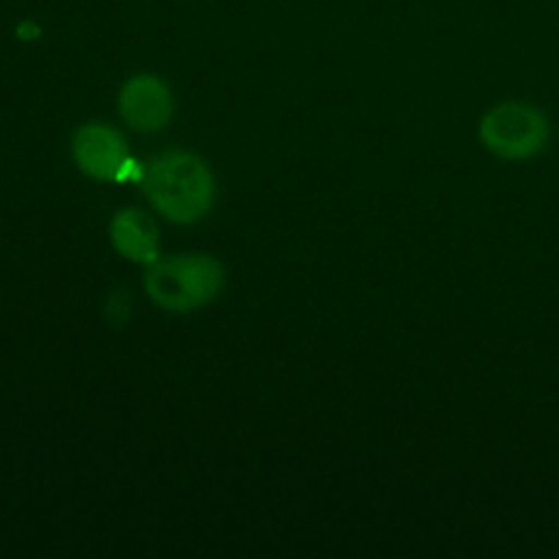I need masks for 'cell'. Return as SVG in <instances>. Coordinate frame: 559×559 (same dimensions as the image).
Segmentation results:
<instances>
[{
  "mask_svg": "<svg viewBox=\"0 0 559 559\" xmlns=\"http://www.w3.org/2000/svg\"><path fill=\"white\" fill-rule=\"evenodd\" d=\"M175 109L168 83L153 72H138L129 76L118 92V111L122 120L140 131L155 133L170 122Z\"/></svg>",
  "mask_w": 559,
  "mask_h": 559,
  "instance_id": "cell-5",
  "label": "cell"
},
{
  "mask_svg": "<svg viewBox=\"0 0 559 559\" xmlns=\"http://www.w3.org/2000/svg\"><path fill=\"white\" fill-rule=\"evenodd\" d=\"M483 146L500 159L522 162L537 155L550 140L546 114L522 100H504L491 107L478 124Z\"/></svg>",
  "mask_w": 559,
  "mask_h": 559,
  "instance_id": "cell-3",
  "label": "cell"
},
{
  "mask_svg": "<svg viewBox=\"0 0 559 559\" xmlns=\"http://www.w3.org/2000/svg\"><path fill=\"white\" fill-rule=\"evenodd\" d=\"M225 271L214 255L175 253L146 264L144 293L166 312H192L223 288Z\"/></svg>",
  "mask_w": 559,
  "mask_h": 559,
  "instance_id": "cell-2",
  "label": "cell"
},
{
  "mask_svg": "<svg viewBox=\"0 0 559 559\" xmlns=\"http://www.w3.org/2000/svg\"><path fill=\"white\" fill-rule=\"evenodd\" d=\"M114 249L138 264H151L159 258V234L155 221L138 207H122L109 223Z\"/></svg>",
  "mask_w": 559,
  "mask_h": 559,
  "instance_id": "cell-6",
  "label": "cell"
},
{
  "mask_svg": "<svg viewBox=\"0 0 559 559\" xmlns=\"http://www.w3.org/2000/svg\"><path fill=\"white\" fill-rule=\"evenodd\" d=\"M142 188L151 205L170 223L192 225L214 205L216 183L210 166L192 151L168 148L144 168Z\"/></svg>",
  "mask_w": 559,
  "mask_h": 559,
  "instance_id": "cell-1",
  "label": "cell"
},
{
  "mask_svg": "<svg viewBox=\"0 0 559 559\" xmlns=\"http://www.w3.org/2000/svg\"><path fill=\"white\" fill-rule=\"evenodd\" d=\"M72 157L96 181H142L144 175V168L129 153L124 135L105 122H87L74 131Z\"/></svg>",
  "mask_w": 559,
  "mask_h": 559,
  "instance_id": "cell-4",
  "label": "cell"
}]
</instances>
